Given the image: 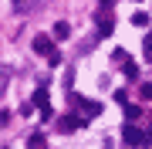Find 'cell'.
<instances>
[{
    "mask_svg": "<svg viewBox=\"0 0 152 149\" xmlns=\"http://www.w3.org/2000/svg\"><path fill=\"white\" fill-rule=\"evenodd\" d=\"M98 7H105V10H108V7H112V0H98Z\"/></svg>",
    "mask_w": 152,
    "mask_h": 149,
    "instance_id": "obj_13",
    "label": "cell"
},
{
    "mask_svg": "<svg viewBox=\"0 0 152 149\" xmlns=\"http://www.w3.org/2000/svg\"><path fill=\"white\" fill-rule=\"evenodd\" d=\"M132 24H135V27H145V24H149V14L145 10H135V14H132Z\"/></svg>",
    "mask_w": 152,
    "mask_h": 149,
    "instance_id": "obj_8",
    "label": "cell"
},
{
    "mask_svg": "<svg viewBox=\"0 0 152 149\" xmlns=\"http://www.w3.org/2000/svg\"><path fill=\"white\" fill-rule=\"evenodd\" d=\"M139 95L142 98H152V85H139Z\"/></svg>",
    "mask_w": 152,
    "mask_h": 149,
    "instance_id": "obj_12",
    "label": "cell"
},
{
    "mask_svg": "<svg viewBox=\"0 0 152 149\" xmlns=\"http://www.w3.org/2000/svg\"><path fill=\"white\" fill-rule=\"evenodd\" d=\"M125 58H129V54H125L122 48H118V51H112V61H115V65H122V68H125V65H129V61H125Z\"/></svg>",
    "mask_w": 152,
    "mask_h": 149,
    "instance_id": "obj_11",
    "label": "cell"
},
{
    "mask_svg": "<svg viewBox=\"0 0 152 149\" xmlns=\"http://www.w3.org/2000/svg\"><path fill=\"white\" fill-rule=\"evenodd\" d=\"M142 51H145V61H152V31L142 37Z\"/></svg>",
    "mask_w": 152,
    "mask_h": 149,
    "instance_id": "obj_9",
    "label": "cell"
},
{
    "mask_svg": "<svg viewBox=\"0 0 152 149\" xmlns=\"http://www.w3.org/2000/svg\"><path fill=\"white\" fill-rule=\"evenodd\" d=\"M27 149H48V142H44V136H41V132H34V136L27 139Z\"/></svg>",
    "mask_w": 152,
    "mask_h": 149,
    "instance_id": "obj_5",
    "label": "cell"
},
{
    "mask_svg": "<svg viewBox=\"0 0 152 149\" xmlns=\"http://www.w3.org/2000/svg\"><path fill=\"white\" fill-rule=\"evenodd\" d=\"M34 102L41 105V112H44V109H51V105H48V88H37V92H34Z\"/></svg>",
    "mask_w": 152,
    "mask_h": 149,
    "instance_id": "obj_6",
    "label": "cell"
},
{
    "mask_svg": "<svg viewBox=\"0 0 152 149\" xmlns=\"http://www.w3.org/2000/svg\"><path fill=\"white\" fill-rule=\"evenodd\" d=\"M78 126H81V119H75V115H64V119L58 122V129H61V132H75Z\"/></svg>",
    "mask_w": 152,
    "mask_h": 149,
    "instance_id": "obj_4",
    "label": "cell"
},
{
    "mask_svg": "<svg viewBox=\"0 0 152 149\" xmlns=\"http://www.w3.org/2000/svg\"><path fill=\"white\" fill-rule=\"evenodd\" d=\"M14 7H17V10H24V0H14Z\"/></svg>",
    "mask_w": 152,
    "mask_h": 149,
    "instance_id": "obj_14",
    "label": "cell"
},
{
    "mask_svg": "<svg viewBox=\"0 0 152 149\" xmlns=\"http://www.w3.org/2000/svg\"><path fill=\"white\" fill-rule=\"evenodd\" d=\"M105 149H112V146H105Z\"/></svg>",
    "mask_w": 152,
    "mask_h": 149,
    "instance_id": "obj_15",
    "label": "cell"
},
{
    "mask_svg": "<svg viewBox=\"0 0 152 149\" xmlns=\"http://www.w3.org/2000/svg\"><path fill=\"white\" fill-rule=\"evenodd\" d=\"M34 51H37V54H44V58H51V54H54V44H51V37L37 34V37H34Z\"/></svg>",
    "mask_w": 152,
    "mask_h": 149,
    "instance_id": "obj_3",
    "label": "cell"
},
{
    "mask_svg": "<svg viewBox=\"0 0 152 149\" xmlns=\"http://www.w3.org/2000/svg\"><path fill=\"white\" fill-rule=\"evenodd\" d=\"M125 115H129V122H135V119L142 115V105H129V109H125Z\"/></svg>",
    "mask_w": 152,
    "mask_h": 149,
    "instance_id": "obj_10",
    "label": "cell"
},
{
    "mask_svg": "<svg viewBox=\"0 0 152 149\" xmlns=\"http://www.w3.org/2000/svg\"><path fill=\"white\" fill-rule=\"evenodd\" d=\"M122 136H125V142H129V146H142V149H145V146H149V136H145V132H142V129H139V126H132V122H129V126H125V129H122Z\"/></svg>",
    "mask_w": 152,
    "mask_h": 149,
    "instance_id": "obj_1",
    "label": "cell"
},
{
    "mask_svg": "<svg viewBox=\"0 0 152 149\" xmlns=\"http://www.w3.org/2000/svg\"><path fill=\"white\" fill-rule=\"evenodd\" d=\"M68 34H71V27H68L64 21H58V24H54V37H58V41H64Z\"/></svg>",
    "mask_w": 152,
    "mask_h": 149,
    "instance_id": "obj_7",
    "label": "cell"
},
{
    "mask_svg": "<svg viewBox=\"0 0 152 149\" xmlns=\"http://www.w3.org/2000/svg\"><path fill=\"white\" fill-rule=\"evenodd\" d=\"M112 31H115V17L102 7V10H98V34H112Z\"/></svg>",
    "mask_w": 152,
    "mask_h": 149,
    "instance_id": "obj_2",
    "label": "cell"
}]
</instances>
